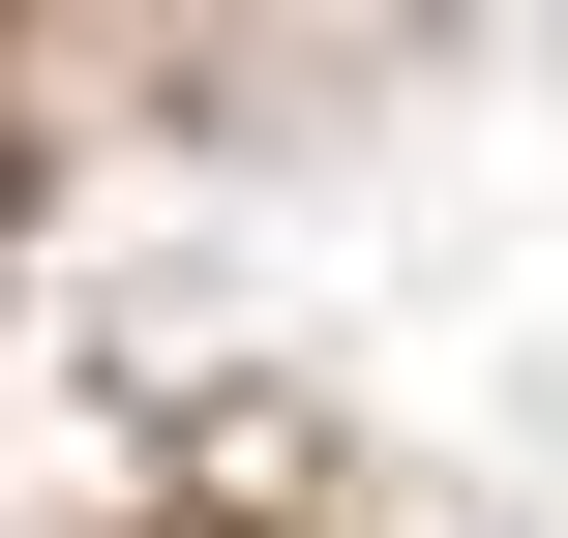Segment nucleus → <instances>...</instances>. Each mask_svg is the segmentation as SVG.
Returning <instances> with one entry per match:
<instances>
[]
</instances>
